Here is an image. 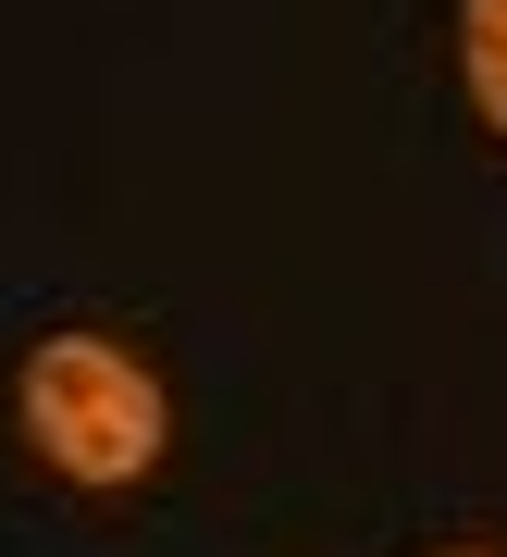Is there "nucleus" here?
Listing matches in <instances>:
<instances>
[{
    "label": "nucleus",
    "instance_id": "nucleus-1",
    "mask_svg": "<svg viewBox=\"0 0 507 557\" xmlns=\"http://www.w3.org/2000/svg\"><path fill=\"white\" fill-rule=\"evenodd\" d=\"M25 434L62 483H137L161 458V384L112 335H50L25 359Z\"/></svg>",
    "mask_w": 507,
    "mask_h": 557
},
{
    "label": "nucleus",
    "instance_id": "nucleus-2",
    "mask_svg": "<svg viewBox=\"0 0 507 557\" xmlns=\"http://www.w3.org/2000/svg\"><path fill=\"white\" fill-rule=\"evenodd\" d=\"M458 75L483 100V124L507 137V0H458Z\"/></svg>",
    "mask_w": 507,
    "mask_h": 557
},
{
    "label": "nucleus",
    "instance_id": "nucleus-3",
    "mask_svg": "<svg viewBox=\"0 0 507 557\" xmlns=\"http://www.w3.org/2000/svg\"><path fill=\"white\" fill-rule=\"evenodd\" d=\"M458 557H483V545H458Z\"/></svg>",
    "mask_w": 507,
    "mask_h": 557
}]
</instances>
